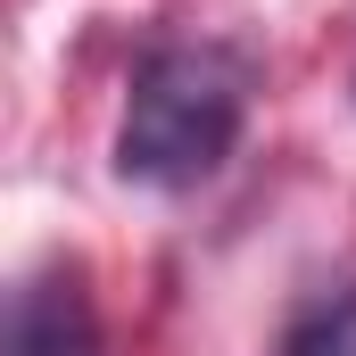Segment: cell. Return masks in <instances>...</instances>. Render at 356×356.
I'll use <instances>...</instances> for the list:
<instances>
[{
	"label": "cell",
	"mask_w": 356,
	"mask_h": 356,
	"mask_svg": "<svg viewBox=\"0 0 356 356\" xmlns=\"http://www.w3.org/2000/svg\"><path fill=\"white\" fill-rule=\"evenodd\" d=\"M241 116H249L241 58L207 42H166L133 67L124 124H116V175L149 191H191L232 158Z\"/></svg>",
	"instance_id": "1"
},
{
	"label": "cell",
	"mask_w": 356,
	"mask_h": 356,
	"mask_svg": "<svg viewBox=\"0 0 356 356\" xmlns=\"http://www.w3.org/2000/svg\"><path fill=\"white\" fill-rule=\"evenodd\" d=\"M8 356H99V323L75 273H42L8 307Z\"/></svg>",
	"instance_id": "2"
},
{
	"label": "cell",
	"mask_w": 356,
	"mask_h": 356,
	"mask_svg": "<svg viewBox=\"0 0 356 356\" xmlns=\"http://www.w3.org/2000/svg\"><path fill=\"white\" fill-rule=\"evenodd\" d=\"M282 356H356V282L298 307V323L282 332Z\"/></svg>",
	"instance_id": "3"
}]
</instances>
